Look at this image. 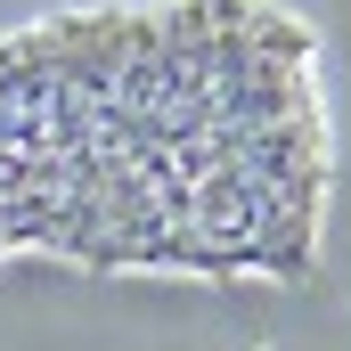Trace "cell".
Masks as SVG:
<instances>
[{
	"instance_id": "obj_1",
	"label": "cell",
	"mask_w": 351,
	"mask_h": 351,
	"mask_svg": "<svg viewBox=\"0 0 351 351\" xmlns=\"http://www.w3.org/2000/svg\"><path fill=\"white\" fill-rule=\"evenodd\" d=\"M327 204L335 82L294 0H74L0 25V262L294 286Z\"/></svg>"
}]
</instances>
